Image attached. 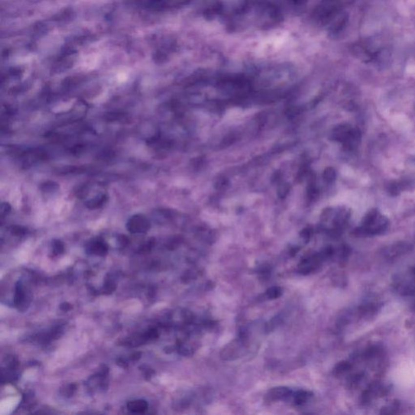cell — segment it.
<instances>
[{"label":"cell","mask_w":415,"mask_h":415,"mask_svg":"<svg viewBox=\"0 0 415 415\" xmlns=\"http://www.w3.org/2000/svg\"><path fill=\"white\" fill-rule=\"evenodd\" d=\"M389 227V222L377 211H373L363 220L358 234L362 235H377L384 233Z\"/></svg>","instance_id":"cell-1"},{"label":"cell","mask_w":415,"mask_h":415,"mask_svg":"<svg viewBox=\"0 0 415 415\" xmlns=\"http://www.w3.org/2000/svg\"><path fill=\"white\" fill-rule=\"evenodd\" d=\"M246 337L242 336L241 337L227 344L224 348L222 349L220 353L221 358L223 360H235L244 355L247 351Z\"/></svg>","instance_id":"cell-2"},{"label":"cell","mask_w":415,"mask_h":415,"mask_svg":"<svg viewBox=\"0 0 415 415\" xmlns=\"http://www.w3.org/2000/svg\"><path fill=\"white\" fill-rule=\"evenodd\" d=\"M126 229L131 234H145L150 229V222L145 215L135 214L126 222Z\"/></svg>","instance_id":"cell-3"},{"label":"cell","mask_w":415,"mask_h":415,"mask_svg":"<svg viewBox=\"0 0 415 415\" xmlns=\"http://www.w3.org/2000/svg\"><path fill=\"white\" fill-rule=\"evenodd\" d=\"M390 389L389 387L379 383H374L371 384L365 391L363 392L361 396V402L366 406L370 404L373 400L377 397H381L389 394Z\"/></svg>","instance_id":"cell-4"},{"label":"cell","mask_w":415,"mask_h":415,"mask_svg":"<svg viewBox=\"0 0 415 415\" xmlns=\"http://www.w3.org/2000/svg\"><path fill=\"white\" fill-rule=\"evenodd\" d=\"M293 392L287 387H276L268 392L266 397L269 401H285L293 396Z\"/></svg>","instance_id":"cell-5"},{"label":"cell","mask_w":415,"mask_h":415,"mask_svg":"<svg viewBox=\"0 0 415 415\" xmlns=\"http://www.w3.org/2000/svg\"><path fill=\"white\" fill-rule=\"evenodd\" d=\"M86 251L91 255L104 256L108 252V245L102 239H94L86 246Z\"/></svg>","instance_id":"cell-6"},{"label":"cell","mask_w":415,"mask_h":415,"mask_svg":"<svg viewBox=\"0 0 415 415\" xmlns=\"http://www.w3.org/2000/svg\"><path fill=\"white\" fill-rule=\"evenodd\" d=\"M411 247L408 244H396L388 247L383 251V255L387 259H395L410 251Z\"/></svg>","instance_id":"cell-7"},{"label":"cell","mask_w":415,"mask_h":415,"mask_svg":"<svg viewBox=\"0 0 415 415\" xmlns=\"http://www.w3.org/2000/svg\"><path fill=\"white\" fill-rule=\"evenodd\" d=\"M381 305L378 303H366L360 307H358V310L356 311V315H358L360 318L374 317L376 313L379 311Z\"/></svg>","instance_id":"cell-8"},{"label":"cell","mask_w":415,"mask_h":415,"mask_svg":"<svg viewBox=\"0 0 415 415\" xmlns=\"http://www.w3.org/2000/svg\"><path fill=\"white\" fill-rule=\"evenodd\" d=\"M108 201V196L105 193H100L93 198L85 201V206L88 209L95 210L100 208L105 205Z\"/></svg>","instance_id":"cell-9"},{"label":"cell","mask_w":415,"mask_h":415,"mask_svg":"<svg viewBox=\"0 0 415 415\" xmlns=\"http://www.w3.org/2000/svg\"><path fill=\"white\" fill-rule=\"evenodd\" d=\"M26 294L21 282H17L15 289L14 303L17 307H22L26 303ZM28 304V303H27Z\"/></svg>","instance_id":"cell-10"},{"label":"cell","mask_w":415,"mask_h":415,"mask_svg":"<svg viewBox=\"0 0 415 415\" xmlns=\"http://www.w3.org/2000/svg\"><path fill=\"white\" fill-rule=\"evenodd\" d=\"M127 409L131 413L143 414L148 409V403L144 400H136L131 401L127 404Z\"/></svg>","instance_id":"cell-11"},{"label":"cell","mask_w":415,"mask_h":415,"mask_svg":"<svg viewBox=\"0 0 415 415\" xmlns=\"http://www.w3.org/2000/svg\"><path fill=\"white\" fill-rule=\"evenodd\" d=\"M311 396H312V394L310 392L305 391V390L295 392L293 394V403L295 404L296 406H302L307 403Z\"/></svg>","instance_id":"cell-12"},{"label":"cell","mask_w":415,"mask_h":415,"mask_svg":"<svg viewBox=\"0 0 415 415\" xmlns=\"http://www.w3.org/2000/svg\"><path fill=\"white\" fill-rule=\"evenodd\" d=\"M40 190L44 194L56 193L60 190V185L54 181H45L41 184Z\"/></svg>","instance_id":"cell-13"},{"label":"cell","mask_w":415,"mask_h":415,"mask_svg":"<svg viewBox=\"0 0 415 415\" xmlns=\"http://www.w3.org/2000/svg\"><path fill=\"white\" fill-rule=\"evenodd\" d=\"M351 368H352V364L350 362L342 361V362H340L335 366V368H333V374L336 376L341 375V374L348 373Z\"/></svg>","instance_id":"cell-14"},{"label":"cell","mask_w":415,"mask_h":415,"mask_svg":"<svg viewBox=\"0 0 415 415\" xmlns=\"http://www.w3.org/2000/svg\"><path fill=\"white\" fill-rule=\"evenodd\" d=\"M283 293V290L282 287H270V289H268L265 292V297L268 299H277L280 298Z\"/></svg>","instance_id":"cell-15"},{"label":"cell","mask_w":415,"mask_h":415,"mask_svg":"<svg viewBox=\"0 0 415 415\" xmlns=\"http://www.w3.org/2000/svg\"><path fill=\"white\" fill-rule=\"evenodd\" d=\"M105 119L109 122H124L127 120L126 115L123 113H109L105 115Z\"/></svg>","instance_id":"cell-16"},{"label":"cell","mask_w":415,"mask_h":415,"mask_svg":"<svg viewBox=\"0 0 415 415\" xmlns=\"http://www.w3.org/2000/svg\"><path fill=\"white\" fill-rule=\"evenodd\" d=\"M399 409H400V404L395 401L394 403L389 404V406L382 408L380 414H382V415H394V414L397 413Z\"/></svg>","instance_id":"cell-17"},{"label":"cell","mask_w":415,"mask_h":415,"mask_svg":"<svg viewBox=\"0 0 415 415\" xmlns=\"http://www.w3.org/2000/svg\"><path fill=\"white\" fill-rule=\"evenodd\" d=\"M10 232L14 236L21 237L24 236L28 233V229L21 226H12L10 227Z\"/></svg>","instance_id":"cell-18"},{"label":"cell","mask_w":415,"mask_h":415,"mask_svg":"<svg viewBox=\"0 0 415 415\" xmlns=\"http://www.w3.org/2000/svg\"><path fill=\"white\" fill-rule=\"evenodd\" d=\"M64 244L58 239H55L52 243V251L55 255H61L64 252Z\"/></svg>","instance_id":"cell-19"},{"label":"cell","mask_w":415,"mask_h":415,"mask_svg":"<svg viewBox=\"0 0 415 415\" xmlns=\"http://www.w3.org/2000/svg\"><path fill=\"white\" fill-rule=\"evenodd\" d=\"M11 211H12V206H10L9 203H7V202L2 203L1 207H0V215H1L2 218L9 214Z\"/></svg>","instance_id":"cell-20"},{"label":"cell","mask_w":415,"mask_h":415,"mask_svg":"<svg viewBox=\"0 0 415 415\" xmlns=\"http://www.w3.org/2000/svg\"><path fill=\"white\" fill-rule=\"evenodd\" d=\"M75 390H76V385H75V384H70V385L65 386L64 389H62V390H61V394H62L63 396H69L73 394Z\"/></svg>","instance_id":"cell-21"},{"label":"cell","mask_w":415,"mask_h":415,"mask_svg":"<svg viewBox=\"0 0 415 415\" xmlns=\"http://www.w3.org/2000/svg\"><path fill=\"white\" fill-rule=\"evenodd\" d=\"M115 288H116V286L112 281H107L104 286V290L108 293H112L113 291L115 290Z\"/></svg>","instance_id":"cell-22"},{"label":"cell","mask_w":415,"mask_h":415,"mask_svg":"<svg viewBox=\"0 0 415 415\" xmlns=\"http://www.w3.org/2000/svg\"><path fill=\"white\" fill-rule=\"evenodd\" d=\"M119 242H120V245L121 246H126L128 244V239L126 238V236L125 235H121V236L119 237Z\"/></svg>","instance_id":"cell-23"},{"label":"cell","mask_w":415,"mask_h":415,"mask_svg":"<svg viewBox=\"0 0 415 415\" xmlns=\"http://www.w3.org/2000/svg\"><path fill=\"white\" fill-rule=\"evenodd\" d=\"M71 308H72V306H71V304L67 303H62V304H61V306H60V309L63 311H69Z\"/></svg>","instance_id":"cell-24"},{"label":"cell","mask_w":415,"mask_h":415,"mask_svg":"<svg viewBox=\"0 0 415 415\" xmlns=\"http://www.w3.org/2000/svg\"><path fill=\"white\" fill-rule=\"evenodd\" d=\"M141 357V353H134L133 355L131 356V358L133 359V360H136V359H138Z\"/></svg>","instance_id":"cell-25"},{"label":"cell","mask_w":415,"mask_h":415,"mask_svg":"<svg viewBox=\"0 0 415 415\" xmlns=\"http://www.w3.org/2000/svg\"><path fill=\"white\" fill-rule=\"evenodd\" d=\"M413 272H414V273H415V268H414Z\"/></svg>","instance_id":"cell-26"}]
</instances>
